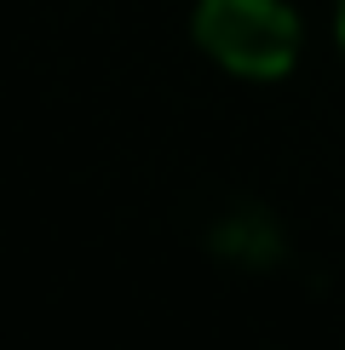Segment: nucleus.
I'll list each match as a JSON object with an SVG mask.
<instances>
[{"label": "nucleus", "mask_w": 345, "mask_h": 350, "mask_svg": "<svg viewBox=\"0 0 345 350\" xmlns=\"http://www.w3.org/2000/svg\"><path fill=\"white\" fill-rule=\"evenodd\" d=\"M340 40H345V0H340Z\"/></svg>", "instance_id": "2"}, {"label": "nucleus", "mask_w": 345, "mask_h": 350, "mask_svg": "<svg viewBox=\"0 0 345 350\" xmlns=\"http://www.w3.org/2000/svg\"><path fill=\"white\" fill-rule=\"evenodd\" d=\"M196 46L236 81H282L299 64V12L288 0H196Z\"/></svg>", "instance_id": "1"}]
</instances>
